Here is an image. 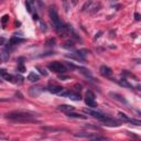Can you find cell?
Wrapping results in <instances>:
<instances>
[{
	"label": "cell",
	"mask_w": 141,
	"mask_h": 141,
	"mask_svg": "<svg viewBox=\"0 0 141 141\" xmlns=\"http://www.w3.org/2000/svg\"><path fill=\"white\" fill-rule=\"evenodd\" d=\"M49 68L53 70L54 73H59V74H64L66 73V70H67V68H66V66L65 65H63L62 63H60V62H53L51 63V64L49 65Z\"/></svg>",
	"instance_id": "2"
},
{
	"label": "cell",
	"mask_w": 141,
	"mask_h": 141,
	"mask_svg": "<svg viewBox=\"0 0 141 141\" xmlns=\"http://www.w3.org/2000/svg\"><path fill=\"white\" fill-rule=\"evenodd\" d=\"M0 60L3 62H6V61H8L9 60V53L8 52H6V51H3L0 53Z\"/></svg>",
	"instance_id": "19"
},
{
	"label": "cell",
	"mask_w": 141,
	"mask_h": 141,
	"mask_svg": "<svg viewBox=\"0 0 141 141\" xmlns=\"http://www.w3.org/2000/svg\"><path fill=\"white\" fill-rule=\"evenodd\" d=\"M28 79L30 80V82H38V80L40 79V76L38 75V74H35L34 72H31L28 75Z\"/></svg>",
	"instance_id": "13"
},
{
	"label": "cell",
	"mask_w": 141,
	"mask_h": 141,
	"mask_svg": "<svg viewBox=\"0 0 141 141\" xmlns=\"http://www.w3.org/2000/svg\"><path fill=\"white\" fill-rule=\"evenodd\" d=\"M109 96L111 97L112 99H115V100H118V102L120 103H122V104H127V100L123 98V97L120 95V94H117V93H112V92H110L109 93Z\"/></svg>",
	"instance_id": "8"
},
{
	"label": "cell",
	"mask_w": 141,
	"mask_h": 141,
	"mask_svg": "<svg viewBox=\"0 0 141 141\" xmlns=\"http://www.w3.org/2000/svg\"><path fill=\"white\" fill-rule=\"evenodd\" d=\"M0 61H1V60H0ZM0 63H1V62H0Z\"/></svg>",
	"instance_id": "41"
},
{
	"label": "cell",
	"mask_w": 141,
	"mask_h": 141,
	"mask_svg": "<svg viewBox=\"0 0 141 141\" xmlns=\"http://www.w3.org/2000/svg\"><path fill=\"white\" fill-rule=\"evenodd\" d=\"M6 102H11V99H9V98H0V103H6Z\"/></svg>",
	"instance_id": "31"
},
{
	"label": "cell",
	"mask_w": 141,
	"mask_h": 141,
	"mask_svg": "<svg viewBox=\"0 0 141 141\" xmlns=\"http://www.w3.org/2000/svg\"><path fill=\"white\" fill-rule=\"evenodd\" d=\"M67 116L68 117H72V118H78V119H86V116L84 115H80V114H76V112H67Z\"/></svg>",
	"instance_id": "16"
},
{
	"label": "cell",
	"mask_w": 141,
	"mask_h": 141,
	"mask_svg": "<svg viewBox=\"0 0 141 141\" xmlns=\"http://www.w3.org/2000/svg\"><path fill=\"white\" fill-rule=\"evenodd\" d=\"M83 112L87 114V115H90L92 117H94V118H97V119H99V120H102V119H104L106 117L105 115H103V114L97 112V111H94V110L88 109V108H84L83 109Z\"/></svg>",
	"instance_id": "5"
},
{
	"label": "cell",
	"mask_w": 141,
	"mask_h": 141,
	"mask_svg": "<svg viewBox=\"0 0 141 141\" xmlns=\"http://www.w3.org/2000/svg\"><path fill=\"white\" fill-rule=\"evenodd\" d=\"M42 130L44 131H50V132H61V131H68L66 128L63 127H42Z\"/></svg>",
	"instance_id": "6"
},
{
	"label": "cell",
	"mask_w": 141,
	"mask_h": 141,
	"mask_svg": "<svg viewBox=\"0 0 141 141\" xmlns=\"http://www.w3.org/2000/svg\"><path fill=\"white\" fill-rule=\"evenodd\" d=\"M59 78H60V79H63V80H66V79H68V77H67V76H62V75H60Z\"/></svg>",
	"instance_id": "36"
},
{
	"label": "cell",
	"mask_w": 141,
	"mask_h": 141,
	"mask_svg": "<svg viewBox=\"0 0 141 141\" xmlns=\"http://www.w3.org/2000/svg\"><path fill=\"white\" fill-rule=\"evenodd\" d=\"M18 70H19L20 73H24V72H25V67H24V66H23L22 64H19V65H18Z\"/></svg>",
	"instance_id": "25"
},
{
	"label": "cell",
	"mask_w": 141,
	"mask_h": 141,
	"mask_svg": "<svg viewBox=\"0 0 141 141\" xmlns=\"http://www.w3.org/2000/svg\"><path fill=\"white\" fill-rule=\"evenodd\" d=\"M40 24H41V29H42V31H46L48 30V28H46V24L43 21L40 22Z\"/></svg>",
	"instance_id": "27"
},
{
	"label": "cell",
	"mask_w": 141,
	"mask_h": 141,
	"mask_svg": "<svg viewBox=\"0 0 141 141\" xmlns=\"http://www.w3.org/2000/svg\"><path fill=\"white\" fill-rule=\"evenodd\" d=\"M6 73H7V70L5 68H0V75H1V76H3Z\"/></svg>",
	"instance_id": "32"
},
{
	"label": "cell",
	"mask_w": 141,
	"mask_h": 141,
	"mask_svg": "<svg viewBox=\"0 0 141 141\" xmlns=\"http://www.w3.org/2000/svg\"><path fill=\"white\" fill-rule=\"evenodd\" d=\"M58 109L59 110H61V111L63 112H65V114H67V112H70V111H74V107L73 106H69V105H60L58 107Z\"/></svg>",
	"instance_id": "9"
},
{
	"label": "cell",
	"mask_w": 141,
	"mask_h": 141,
	"mask_svg": "<svg viewBox=\"0 0 141 141\" xmlns=\"http://www.w3.org/2000/svg\"><path fill=\"white\" fill-rule=\"evenodd\" d=\"M25 7H26V9H28V11H29V12H31V11H32L31 6H30V2H29V1H25Z\"/></svg>",
	"instance_id": "28"
},
{
	"label": "cell",
	"mask_w": 141,
	"mask_h": 141,
	"mask_svg": "<svg viewBox=\"0 0 141 141\" xmlns=\"http://www.w3.org/2000/svg\"><path fill=\"white\" fill-rule=\"evenodd\" d=\"M118 0H110V2H117Z\"/></svg>",
	"instance_id": "39"
},
{
	"label": "cell",
	"mask_w": 141,
	"mask_h": 141,
	"mask_svg": "<svg viewBox=\"0 0 141 141\" xmlns=\"http://www.w3.org/2000/svg\"><path fill=\"white\" fill-rule=\"evenodd\" d=\"M74 136L77 137V138H87V139H93V137H94V135H90V133H88V132H84V133H75Z\"/></svg>",
	"instance_id": "14"
},
{
	"label": "cell",
	"mask_w": 141,
	"mask_h": 141,
	"mask_svg": "<svg viewBox=\"0 0 141 141\" xmlns=\"http://www.w3.org/2000/svg\"><path fill=\"white\" fill-rule=\"evenodd\" d=\"M1 83H2V80H1V79H0V84H1Z\"/></svg>",
	"instance_id": "40"
},
{
	"label": "cell",
	"mask_w": 141,
	"mask_h": 141,
	"mask_svg": "<svg viewBox=\"0 0 141 141\" xmlns=\"http://www.w3.org/2000/svg\"><path fill=\"white\" fill-rule=\"evenodd\" d=\"M0 1H1V0H0Z\"/></svg>",
	"instance_id": "42"
},
{
	"label": "cell",
	"mask_w": 141,
	"mask_h": 141,
	"mask_svg": "<svg viewBox=\"0 0 141 141\" xmlns=\"http://www.w3.org/2000/svg\"><path fill=\"white\" fill-rule=\"evenodd\" d=\"M85 103L86 105L90 107V108H95L97 107V104L95 102V94H94L92 90H87L85 94Z\"/></svg>",
	"instance_id": "3"
},
{
	"label": "cell",
	"mask_w": 141,
	"mask_h": 141,
	"mask_svg": "<svg viewBox=\"0 0 141 141\" xmlns=\"http://www.w3.org/2000/svg\"><path fill=\"white\" fill-rule=\"evenodd\" d=\"M41 92H42V89H40V87H32V88L30 89V95L31 96H39Z\"/></svg>",
	"instance_id": "15"
},
{
	"label": "cell",
	"mask_w": 141,
	"mask_h": 141,
	"mask_svg": "<svg viewBox=\"0 0 141 141\" xmlns=\"http://www.w3.org/2000/svg\"><path fill=\"white\" fill-rule=\"evenodd\" d=\"M94 3V1L93 0H88V1H86L85 3H84V6L82 7V12H85V11H87L89 8H90V6H92Z\"/></svg>",
	"instance_id": "17"
},
{
	"label": "cell",
	"mask_w": 141,
	"mask_h": 141,
	"mask_svg": "<svg viewBox=\"0 0 141 141\" xmlns=\"http://www.w3.org/2000/svg\"><path fill=\"white\" fill-rule=\"evenodd\" d=\"M115 36H116V32L114 31V30H112V31H110V39L115 38Z\"/></svg>",
	"instance_id": "33"
},
{
	"label": "cell",
	"mask_w": 141,
	"mask_h": 141,
	"mask_svg": "<svg viewBox=\"0 0 141 141\" xmlns=\"http://www.w3.org/2000/svg\"><path fill=\"white\" fill-rule=\"evenodd\" d=\"M119 85L120 86H123V87H127V88H131V85L127 82L126 79H121V80H119Z\"/></svg>",
	"instance_id": "22"
},
{
	"label": "cell",
	"mask_w": 141,
	"mask_h": 141,
	"mask_svg": "<svg viewBox=\"0 0 141 141\" xmlns=\"http://www.w3.org/2000/svg\"><path fill=\"white\" fill-rule=\"evenodd\" d=\"M62 3H63V8H64V11L66 13H68L69 11V3L67 0H62Z\"/></svg>",
	"instance_id": "20"
},
{
	"label": "cell",
	"mask_w": 141,
	"mask_h": 141,
	"mask_svg": "<svg viewBox=\"0 0 141 141\" xmlns=\"http://www.w3.org/2000/svg\"><path fill=\"white\" fill-rule=\"evenodd\" d=\"M33 19H34V20H39V18H38V15H34V16H33Z\"/></svg>",
	"instance_id": "38"
},
{
	"label": "cell",
	"mask_w": 141,
	"mask_h": 141,
	"mask_svg": "<svg viewBox=\"0 0 141 141\" xmlns=\"http://www.w3.org/2000/svg\"><path fill=\"white\" fill-rule=\"evenodd\" d=\"M135 17H136V20H138V21H139V20H140V15H139V13H135Z\"/></svg>",
	"instance_id": "37"
},
{
	"label": "cell",
	"mask_w": 141,
	"mask_h": 141,
	"mask_svg": "<svg viewBox=\"0 0 141 141\" xmlns=\"http://www.w3.org/2000/svg\"><path fill=\"white\" fill-rule=\"evenodd\" d=\"M6 42V39L5 38H0V45H3Z\"/></svg>",
	"instance_id": "34"
},
{
	"label": "cell",
	"mask_w": 141,
	"mask_h": 141,
	"mask_svg": "<svg viewBox=\"0 0 141 141\" xmlns=\"http://www.w3.org/2000/svg\"><path fill=\"white\" fill-rule=\"evenodd\" d=\"M99 72H100V74H102L104 77H110V76L112 75V70H111V68L108 67V66H106V65L100 66Z\"/></svg>",
	"instance_id": "7"
},
{
	"label": "cell",
	"mask_w": 141,
	"mask_h": 141,
	"mask_svg": "<svg viewBox=\"0 0 141 141\" xmlns=\"http://www.w3.org/2000/svg\"><path fill=\"white\" fill-rule=\"evenodd\" d=\"M76 53H77V54H78V55L80 56V58H83V59H84V56H85L86 54H88L89 52L87 51V50H79V51H77Z\"/></svg>",
	"instance_id": "23"
},
{
	"label": "cell",
	"mask_w": 141,
	"mask_h": 141,
	"mask_svg": "<svg viewBox=\"0 0 141 141\" xmlns=\"http://www.w3.org/2000/svg\"><path fill=\"white\" fill-rule=\"evenodd\" d=\"M66 58H68V59H72V60H76V61H79V62H84L85 61V59H83V58H80V56H75V55H69L67 54L66 55Z\"/></svg>",
	"instance_id": "21"
},
{
	"label": "cell",
	"mask_w": 141,
	"mask_h": 141,
	"mask_svg": "<svg viewBox=\"0 0 141 141\" xmlns=\"http://www.w3.org/2000/svg\"><path fill=\"white\" fill-rule=\"evenodd\" d=\"M62 89H63V87L62 86H58V85H50L48 87V90L50 93H52V94H59Z\"/></svg>",
	"instance_id": "10"
},
{
	"label": "cell",
	"mask_w": 141,
	"mask_h": 141,
	"mask_svg": "<svg viewBox=\"0 0 141 141\" xmlns=\"http://www.w3.org/2000/svg\"><path fill=\"white\" fill-rule=\"evenodd\" d=\"M39 114L30 111H13L6 115V118L13 122H34L35 118L39 117Z\"/></svg>",
	"instance_id": "1"
},
{
	"label": "cell",
	"mask_w": 141,
	"mask_h": 141,
	"mask_svg": "<svg viewBox=\"0 0 141 141\" xmlns=\"http://www.w3.org/2000/svg\"><path fill=\"white\" fill-rule=\"evenodd\" d=\"M22 42H24V40H23V39L17 38V36H12V38L10 39V41H9V44L10 45H17V44L22 43Z\"/></svg>",
	"instance_id": "11"
},
{
	"label": "cell",
	"mask_w": 141,
	"mask_h": 141,
	"mask_svg": "<svg viewBox=\"0 0 141 141\" xmlns=\"http://www.w3.org/2000/svg\"><path fill=\"white\" fill-rule=\"evenodd\" d=\"M93 5H94V7L90 6V8L88 9L90 15H94V13H96V12L100 9V3H99V2H97V3H93Z\"/></svg>",
	"instance_id": "12"
},
{
	"label": "cell",
	"mask_w": 141,
	"mask_h": 141,
	"mask_svg": "<svg viewBox=\"0 0 141 141\" xmlns=\"http://www.w3.org/2000/svg\"><path fill=\"white\" fill-rule=\"evenodd\" d=\"M65 44H67V45H64V48H73L74 46L73 42H67V43H65Z\"/></svg>",
	"instance_id": "29"
},
{
	"label": "cell",
	"mask_w": 141,
	"mask_h": 141,
	"mask_svg": "<svg viewBox=\"0 0 141 141\" xmlns=\"http://www.w3.org/2000/svg\"><path fill=\"white\" fill-rule=\"evenodd\" d=\"M8 19H9V17H8V16H3V17H2V20H1L2 23H6L7 21H8Z\"/></svg>",
	"instance_id": "30"
},
{
	"label": "cell",
	"mask_w": 141,
	"mask_h": 141,
	"mask_svg": "<svg viewBox=\"0 0 141 141\" xmlns=\"http://www.w3.org/2000/svg\"><path fill=\"white\" fill-rule=\"evenodd\" d=\"M100 121L103 122V125L109 126V127H119V126H121V122H120V121H117V120L111 119V118H109V117H105V118L102 119Z\"/></svg>",
	"instance_id": "4"
},
{
	"label": "cell",
	"mask_w": 141,
	"mask_h": 141,
	"mask_svg": "<svg viewBox=\"0 0 141 141\" xmlns=\"http://www.w3.org/2000/svg\"><path fill=\"white\" fill-rule=\"evenodd\" d=\"M67 97H68L69 99H72V100H80V99H82L80 95H78V94H74L72 92H69V94H68Z\"/></svg>",
	"instance_id": "18"
},
{
	"label": "cell",
	"mask_w": 141,
	"mask_h": 141,
	"mask_svg": "<svg viewBox=\"0 0 141 141\" xmlns=\"http://www.w3.org/2000/svg\"><path fill=\"white\" fill-rule=\"evenodd\" d=\"M36 69H39L40 70V73L42 74V75H44V76H48V72L44 69V68H42V67H40V66H36Z\"/></svg>",
	"instance_id": "24"
},
{
	"label": "cell",
	"mask_w": 141,
	"mask_h": 141,
	"mask_svg": "<svg viewBox=\"0 0 141 141\" xmlns=\"http://www.w3.org/2000/svg\"><path fill=\"white\" fill-rule=\"evenodd\" d=\"M54 43H55V39H50L46 41V44L48 45H54Z\"/></svg>",
	"instance_id": "26"
},
{
	"label": "cell",
	"mask_w": 141,
	"mask_h": 141,
	"mask_svg": "<svg viewBox=\"0 0 141 141\" xmlns=\"http://www.w3.org/2000/svg\"><path fill=\"white\" fill-rule=\"evenodd\" d=\"M100 34H103V31H99L98 33H96V35H95V40H97L100 36Z\"/></svg>",
	"instance_id": "35"
}]
</instances>
